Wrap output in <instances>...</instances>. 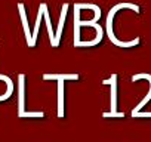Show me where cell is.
Wrapping results in <instances>:
<instances>
[{
  "mask_svg": "<svg viewBox=\"0 0 151 142\" xmlns=\"http://www.w3.org/2000/svg\"><path fill=\"white\" fill-rule=\"evenodd\" d=\"M102 85L111 86V113H104V117H124L123 113H117V74H113L108 80H104Z\"/></svg>",
  "mask_w": 151,
  "mask_h": 142,
  "instance_id": "6da1fadb",
  "label": "cell"
},
{
  "mask_svg": "<svg viewBox=\"0 0 151 142\" xmlns=\"http://www.w3.org/2000/svg\"><path fill=\"white\" fill-rule=\"evenodd\" d=\"M18 90H19V111L18 115L19 117H43V113H25V107H24V99H25V74H19L18 76Z\"/></svg>",
  "mask_w": 151,
  "mask_h": 142,
  "instance_id": "7a4b0ae2",
  "label": "cell"
},
{
  "mask_svg": "<svg viewBox=\"0 0 151 142\" xmlns=\"http://www.w3.org/2000/svg\"><path fill=\"white\" fill-rule=\"evenodd\" d=\"M142 79L147 80V82L150 83V90H148L147 96H145V98H144V99H142V101L133 108V111H132V117H135V114H138V113L145 107V104L151 101V74H145V73H142V74H135V76L132 77V82H138V80H142Z\"/></svg>",
  "mask_w": 151,
  "mask_h": 142,
  "instance_id": "3957f363",
  "label": "cell"
},
{
  "mask_svg": "<svg viewBox=\"0 0 151 142\" xmlns=\"http://www.w3.org/2000/svg\"><path fill=\"white\" fill-rule=\"evenodd\" d=\"M18 11H19V16H21V22H22V28H24V33H25L27 43H28V46H30V47H34L33 40H31V31H30V27H28L27 15H25V8H24V3H18Z\"/></svg>",
  "mask_w": 151,
  "mask_h": 142,
  "instance_id": "277c9868",
  "label": "cell"
},
{
  "mask_svg": "<svg viewBox=\"0 0 151 142\" xmlns=\"http://www.w3.org/2000/svg\"><path fill=\"white\" fill-rule=\"evenodd\" d=\"M80 43V9L74 5V46L79 47Z\"/></svg>",
  "mask_w": 151,
  "mask_h": 142,
  "instance_id": "5b68a950",
  "label": "cell"
},
{
  "mask_svg": "<svg viewBox=\"0 0 151 142\" xmlns=\"http://www.w3.org/2000/svg\"><path fill=\"white\" fill-rule=\"evenodd\" d=\"M67 9H68V3H64V5H62V12H61V16H59L58 30H56V33H55V43H56V46H59V42H61V34H62V28H64L65 16H67Z\"/></svg>",
  "mask_w": 151,
  "mask_h": 142,
  "instance_id": "8992f818",
  "label": "cell"
},
{
  "mask_svg": "<svg viewBox=\"0 0 151 142\" xmlns=\"http://www.w3.org/2000/svg\"><path fill=\"white\" fill-rule=\"evenodd\" d=\"M47 5L46 3H40V9H39V14H37V19H36V24H34V30L31 33V40H33V44L36 46L37 43V34H39V28H40V22H42V18H43V11Z\"/></svg>",
  "mask_w": 151,
  "mask_h": 142,
  "instance_id": "52a82bcc",
  "label": "cell"
},
{
  "mask_svg": "<svg viewBox=\"0 0 151 142\" xmlns=\"http://www.w3.org/2000/svg\"><path fill=\"white\" fill-rule=\"evenodd\" d=\"M43 79H45V80H58V82H64V80H79V74H45Z\"/></svg>",
  "mask_w": 151,
  "mask_h": 142,
  "instance_id": "ba28073f",
  "label": "cell"
},
{
  "mask_svg": "<svg viewBox=\"0 0 151 142\" xmlns=\"http://www.w3.org/2000/svg\"><path fill=\"white\" fill-rule=\"evenodd\" d=\"M43 18H45V21H46V28H47L49 39H50V44H52L53 47H58V46H56V43H55V33H53V30H52V25H50V16H49L47 6H46V8H45V11H43Z\"/></svg>",
  "mask_w": 151,
  "mask_h": 142,
  "instance_id": "9c48e42d",
  "label": "cell"
},
{
  "mask_svg": "<svg viewBox=\"0 0 151 142\" xmlns=\"http://www.w3.org/2000/svg\"><path fill=\"white\" fill-rule=\"evenodd\" d=\"M58 115H64V82H58Z\"/></svg>",
  "mask_w": 151,
  "mask_h": 142,
  "instance_id": "30bf717a",
  "label": "cell"
}]
</instances>
